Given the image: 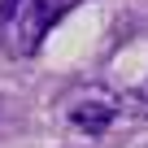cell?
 Segmentation results:
<instances>
[{"mask_svg": "<svg viewBox=\"0 0 148 148\" xmlns=\"http://www.w3.org/2000/svg\"><path fill=\"white\" fill-rule=\"evenodd\" d=\"M65 9H74V0H22L13 18H9V22H0L5 48H9L13 57H31V52L44 44L48 26H52Z\"/></svg>", "mask_w": 148, "mask_h": 148, "instance_id": "cell-1", "label": "cell"}, {"mask_svg": "<svg viewBox=\"0 0 148 148\" xmlns=\"http://www.w3.org/2000/svg\"><path fill=\"white\" fill-rule=\"evenodd\" d=\"M118 118V100H83L70 109V126H79L87 135H105V126Z\"/></svg>", "mask_w": 148, "mask_h": 148, "instance_id": "cell-2", "label": "cell"}, {"mask_svg": "<svg viewBox=\"0 0 148 148\" xmlns=\"http://www.w3.org/2000/svg\"><path fill=\"white\" fill-rule=\"evenodd\" d=\"M118 109H122V113H135V118H148V87L126 92V96L118 100Z\"/></svg>", "mask_w": 148, "mask_h": 148, "instance_id": "cell-3", "label": "cell"}, {"mask_svg": "<svg viewBox=\"0 0 148 148\" xmlns=\"http://www.w3.org/2000/svg\"><path fill=\"white\" fill-rule=\"evenodd\" d=\"M18 5H22V0H0V22H9L18 13Z\"/></svg>", "mask_w": 148, "mask_h": 148, "instance_id": "cell-4", "label": "cell"}]
</instances>
